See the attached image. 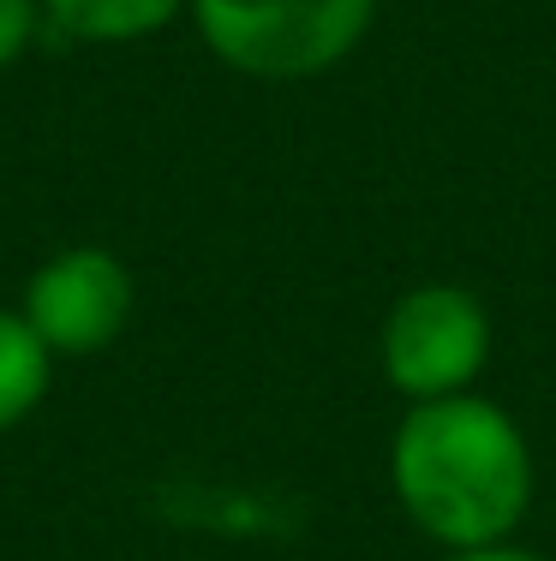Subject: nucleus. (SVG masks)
Segmentation results:
<instances>
[{
  "instance_id": "nucleus-7",
  "label": "nucleus",
  "mask_w": 556,
  "mask_h": 561,
  "mask_svg": "<svg viewBox=\"0 0 556 561\" xmlns=\"http://www.w3.org/2000/svg\"><path fill=\"white\" fill-rule=\"evenodd\" d=\"M36 36V0H0V66H12Z\"/></svg>"
},
{
  "instance_id": "nucleus-5",
  "label": "nucleus",
  "mask_w": 556,
  "mask_h": 561,
  "mask_svg": "<svg viewBox=\"0 0 556 561\" xmlns=\"http://www.w3.org/2000/svg\"><path fill=\"white\" fill-rule=\"evenodd\" d=\"M55 31L78 36V43H132L150 36L192 0H43Z\"/></svg>"
},
{
  "instance_id": "nucleus-4",
  "label": "nucleus",
  "mask_w": 556,
  "mask_h": 561,
  "mask_svg": "<svg viewBox=\"0 0 556 561\" xmlns=\"http://www.w3.org/2000/svg\"><path fill=\"white\" fill-rule=\"evenodd\" d=\"M132 270L102 245H72L48 257L24 287V323L48 353H102L132 317Z\"/></svg>"
},
{
  "instance_id": "nucleus-6",
  "label": "nucleus",
  "mask_w": 556,
  "mask_h": 561,
  "mask_svg": "<svg viewBox=\"0 0 556 561\" xmlns=\"http://www.w3.org/2000/svg\"><path fill=\"white\" fill-rule=\"evenodd\" d=\"M48 394V346L24 323V311H0V431L24 419Z\"/></svg>"
},
{
  "instance_id": "nucleus-8",
  "label": "nucleus",
  "mask_w": 556,
  "mask_h": 561,
  "mask_svg": "<svg viewBox=\"0 0 556 561\" xmlns=\"http://www.w3.org/2000/svg\"><path fill=\"white\" fill-rule=\"evenodd\" d=\"M449 561H538V556L514 550V543H485V550H449Z\"/></svg>"
},
{
  "instance_id": "nucleus-2",
  "label": "nucleus",
  "mask_w": 556,
  "mask_h": 561,
  "mask_svg": "<svg viewBox=\"0 0 556 561\" xmlns=\"http://www.w3.org/2000/svg\"><path fill=\"white\" fill-rule=\"evenodd\" d=\"M377 0H192L209 55L251 78H311L348 60Z\"/></svg>"
},
{
  "instance_id": "nucleus-1",
  "label": "nucleus",
  "mask_w": 556,
  "mask_h": 561,
  "mask_svg": "<svg viewBox=\"0 0 556 561\" xmlns=\"http://www.w3.org/2000/svg\"><path fill=\"white\" fill-rule=\"evenodd\" d=\"M389 484L443 550L509 543L533 507V448L509 407L485 394L419 400L389 443Z\"/></svg>"
},
{
  "instance_id": "nucleus-3",
  "label": "nucleus",
  "mask_w": 556,
  "mask_h": 561,
  "mask_svg": "<svg viewBox=\"0 0 556 561\" xmlns=\"http://www.w3.org/2000/svg\"><path fill=\"white\" fill-rule=\"evenodd\" d=\"M491 365V311L455 280H425L401 293L383 317V377L395 394L449 400L473 394L479 370Z\"/></svg>"
}]
</instances>
